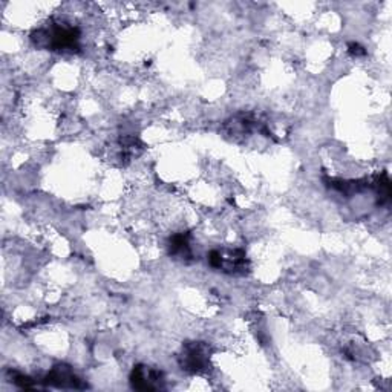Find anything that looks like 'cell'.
<instances>
[{"instance_id": "cell-1", "label": "cell", "mask_w": 392, "mask_h": 392, "mask_svg": "<svg viewBox=\"0 0 392 392\" xmlns=\"http://www.w3.org/2000/svg\"><path fill=\"white\" fill-rule=\"evenodd\" d=\"M33 40L38 46H45L51 51H78L80 50V31L66 23H51L48 28L37 29Z\"/></svg>"}, {"instance_id": "cell-2", "label": "cell", "mask_w": 392, "mask_h": 392, "mask_svg": "<svg viewBox=\"0 0 392 392\" xmlns=\"http://www.w3.org/2000/svg\"><path fill=\"white\" fill-rule=\"evenodd\" d=\"M131 382L133 388L140 391H154L159 389L163 385V374L154 370V368L138 365L133 368L131 374Z\"/></svg>"}, {"instance_id": "cell-3", "label": "cell", "mask_w": 392, "mask_h": 392, "mask_svg": "<svg viewBox=\"0 0 392 392\" xmlns=\"http://www.w3.org/2000/svg\"><path fill=\"white\" fill-rule=\"evenodd\" d=\"M207 365V353L201 345H190L182 354V366L190 372H201Z\"/></svg>"}, {"instance_id": "cell-4", "label": "cell", "mask_w": 392, "mask_h": 392, "mask_svg": "<svg viewBox=\"0 0 392 392\" xmlns=\"http://www.w3.org/2000/svg\"><path fill=\"white\" fill-rule=\"evenodd\" d=\"M169 249H170V254L178 256V258H181V259L189 258V256L191 254L187 235H175L170 239Z\"/></svg>"}]
</instances>
